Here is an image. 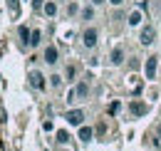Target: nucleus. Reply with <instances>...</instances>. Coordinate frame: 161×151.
Segmentation results:
<instances>
[{"mask_svg":"<svg viewBox=\"0 0 161 151\" xmlns=\"http://www.w3.org/2000/svg\"><path fill=\"white\" fill-rule=\"evenodd\" d=\"M80 40H82V47H84V50H97V45H99V30H97L94 25H87V27L82 30Z\"/></svg>","mask_w":161,"mask_h":151,"instance_id":"f257e3e1","label":"nucleus"},{"mask_svg":"<svg viewBox=\"0 0 161 151\" xmlns=\"http://www.w3.org/2000/svg\"><path fill=\"white\" fill-rule=\"evenodd\" d=\"M156 27L151 25V22H146V25H141V30H139V45L141 47H151L154 42H156Z\"/></svg>","mask_w":161,"mask_h":151,"instance_id":"f03ea898","label":"nucleus"},{"mask_svg":"<svg viewBox=\"0 0 161 151\" xmlns=\"http://www.w3.org/2000/svg\"><path fill=\"white\" fill-rule=\"evenodd\" d=\"M27 84H30L35 92H45V89H47V77L42 75L40 70H30V72H27Z\"/></svg>","mask_w":161,"mask_h":151,"instance_id":"7ed1b4c3","label":"nucleus"},{"mask_svg":"<svg viewBox=\"0 0 161 151\" xmlns=\"http://www.w3.org/2000/svg\"><path fill=\"white\" fill-rule=\"evenodd\" d=\"M42 62H45L47 67H57V62H60L57 45H45V47H42Z\"/></svg>","mask_w":161,"mask_h":151,"instance_id":"20e7f679","label":"nucleus"},{"mask_svg":"<svg viewBox=\"0 0 161 151\" xmlns=\"http://www.w3.org/2000/svg\"><path fill=\"white\" fill-rule=\"evenodd\" d=\"M156 72H159V55H149L144 62V77L151 82V79H156Z\"/></svg>","mask_w":161,"mask_h":151,"instance_id":"39448f33","label":"nucleus"},{"mask_svg":"<svg viewBox=\"0 0 161 151\" xmlns=\"http://www.w3.org/2000/svg\"><path fill=\"white\" fill-rule=\"evenodd\" d=\"M64 119H67L69 126H77V129H80L82 124H84V119H87V114H84V109H67V112H64Z\"/></svg>","mask_w":161,"mask_h":151,"instance_id":"423d86ee","label":"nucleus"},{"mask_svg":"<svg viewBox=\"0 0 161 151\" xmlns=\"http://www.w3.org/2000/svg\"><path fill=\"white\" fill-rule=\"evenodd\" d=\"M129 114H131L134 119H141V116L149 114V104L141 102V99H131V102H129Z\"/></svg>","mask_w":161,"mask_h":151,"instance_id":"0eeeda50","label":"nucleus"},{"mask_svg":"<svg viewBox=\"0 0 161 151\" xmlns=\"http://www.w3.org/2000/svg\"><path fill=\"white\" fill-rule=\"evenodd\" d=\"M75 92H77V99H80V102L89 99V94H92V87H89V77H84V79H77V84H75Z\"/></svg>","mask_w":161,"mask_h":151,"instance_id":"6e6552de","label":"nucleus"},{"mask_svg":"<svg viewBox=\"0 0 161 151\" xmlns=\"http://www.w3.org/2000/svg\"><path fill=\"white\" fill-rule=\"evenodd\" d=\"M124 59H126V50H124L121 45L112 47V52H109V64H112V67H121Z\"/></svg>","mask_w":161,"mask_h":151,"instance_id":"1a4fd4ad","label":"nucleus"},{"mask_svg":"<svg viewBox=\"0 0 161 151\" xmlns=\"http://www.w3.org/2000/svg\"><path fill=\"white\" fill-rule=\"evenodd\" d=\"M126 25H129V27H141V25H144V10H141V8H134V10L126 15Z\"/></svg>","mask_w":161,"mask_h":151,"instance_id":"9d476101","label":"nucleus"},{"mask_svg":"<svg viewBox=\"0 0 161 151\" xmlns=\"http://www.w3.org/2000/svg\"><path fill=\"white\" fill-rule=\"evenodd\" d=\"M94 18H97V8H94L92 3L82 5V10H80V20H82V22H84V25H89Z\"/></svg>","mask_w":161,"mask_h":151,"instance_id":"9b49d317","label":"nucleus"},{"mask_svg":"<svg viewBox=\"0 0 161 151\" xmlns=\"http://www.w3.org/2000/svg\"><path fill=\"white\" fill-rule=\"evenodd\" d=\"M30 35H32V27H27V25H20V27H18V40H20L22 50L30 47Z\"/></svg>","mask_w":161,"mask_h":151,"instance_id":"f8f14e48","label":"nucleus"},{"mask_svg":"<svg viewBox=\"0 0 161 151\" xmlns=\"http://www.w3.org/2000/svg\"><path fill=\"white\" fill-rule=\"evenodd\" d=\"M57 13H60L57 0H45V5H42V15H45V18H57Z\"/></svg>","mask_w":161,"mask_h":151,"instance_id":"ddd939ff","label":"nucleus"},{"mask_svg":"<svg viewBox=\"0 0 161 151\" xmlns=\"http://www.w3.org/2000/svg\"><path fill=\"white\" fill-rule=\"evenodd\" d=\"M77 139H80L82 144H89V141L94 139V129H92V126H87V124H82L80 131H77Z\"/></svg>","mask_w":161,"mask_h":151,"instance_id":"4468645a","label":"nucleus"},{"mask_svg":"<svg viewBox=\"0 0 161 151\" xmlns=\"http://www.w3.org/2000/svg\"><path fill=\"white\" fill-rule=\"evenodd\" d=\"M62 84H64V75H60V72H52V75L47 77V87H52V89H60Z\"/></svg>","mask_w":161,"mask_h":151,"instance_id":"2eb2a0df","label":"nucleus"},{"mask_svg":"<svg viewBox=\"0 0 161 151\" xmlns=\"http://www.w3.org/2000/svg\"><path fill=\"white\" fill-rule=\"evenodd\" d=\"M42 45V30L40 27H32V35H30V50H37Z\"/></svg>","mask_w":161,"mask_h":151,"instance_id":"dca6fc26","label":"nucleus"},{"mask_svg":"<svg viewBox=\"0 0 161 151\" xmlns=\"http://www.w3.org/2000/svg\"><path fill=\"white\" fill-rule=\"evenodd\" d=\"M62 75H64V82H77V67L75 64H67Z\"/></svg>","mask_w":161,"mask_h":151,"instance_id":"f3484780","label":"nucleus"},{"mask_svg":"<svg viewBox=\"0 0 161 151\" xmlns=\"http://www.w3.org/2000/svg\"><path fill=\"white\" fill-rule=\"evenodd\" d=\"M80 3H69V5H67V15H69V18H75V15H80Z\"/></svg>","mask_w":161,"mask_h":151,"instance_id":"a211bd4d","label":"nucleus"},{"mask_svg":"<svg viewBox=\"0 0 161 151\" xmlns=\"http://www.w3.org/2000/svg\"><path fill=\"white\" fill-rule=\"evenodd\" d=\"M67 141H69V134H67V131H57V144H60V146H64Z\"/></svg>","mask_w":161,"mask_h":151,"instance_id":"6ab92c4d","label":"nucleus"},{"mask_svg":"<svg viewBox=\"0 0 161 151\" xmlns=\"http://www.w3.org/2000/svg\"><path fill=\"white\" fill-rule=\"evenodd\" d=\"M64 102H67V104H75V102H80V99H77V92H75V87L67 92V99H64Z\"/></svg>","mask_w":161,"mask_h":151,"instance_id":"aec40b11","label":"nucleus"},{"mask_svg":"<svg viewBox=\"0 0 161 151\" xmlns=\"http://www.w3.org/2000/svg\"><path fill=\"white\" fill-rule=\"evenodd\" d=\"M42 5H45V0H30V8L35 13H42Z\"/></svg>","mask_w":161,"mask_h":151,"instance_id":"412c9836","label":"nucleus"},{"mask_svg":"<svg viewBox=\"0 0 161 151\" xmlns=\"http://www.w3.org/2000/svg\"><path fill=\"white\" fill-rule=\"evenodd\" d=\"M8 10H10L13 15H18V0H8Z\"/></svg>","mask_w":161,"mask_h":151,"instance_id":"4be33fe9","label":"nucleus"},{"mask_svg":"<svg viewBox=\"0 0 161 151\" xmlns=\"http://www.w3.org/2000/svg\"><path fill=\"white\" fill-rule=\"evenodd\" d=\"M119 109H121V104H119V102H112V104H109V114H112V116L119 112Z\"/></svg>","mask_w":161,"mask_h":151,"instance_id":"5701e85b","label":"nucleus"},{"mask_svg":"<svg viewBox=\"0 0 161 151\" xmlns=\"http://www.w3.org/2000/svg\"><path fill=\"white\" fill-rule=\"evenodd\" d=\"M107 3H109V5H112V8H121V5H124V3H126V0H107Z\"/></svg>","mask_w":161,"mask_h":151,"instance_id":"b1692460","label":"nucleus"},{"mask_svg":"<svg viewBox=\"0 0 161 151\" xmlns=\"http://www.w3.org/2000/svg\"><path fill=\"white\" fill-rule=\"evenodd\" d=\"M89 3H92L94 8H102V5H107V0H89Z\"/></svg>","mask_w":161,"mask_h":151,"instance_id":"393cba45","label":"nucleus"},{"mask_svg":"<svg viewBox=\"0 0 161 151\" xmlns=\"http://www.w3.org/2000/svg\"><path fill=\"white\" fill-rule=\"evenodd\" d=\"M159 13H161V0H159Z\"/></svg>","mask_w":161,"mask_h":151,"instance_id":"a878e982","label":"nucleus"}]
</instances>
